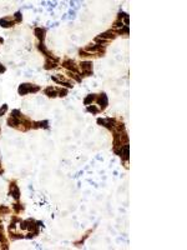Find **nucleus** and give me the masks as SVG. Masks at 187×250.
I'll list each match as a JSON object with an SVG mask.
<instances>
[{
	"instance_id": "obj_1",
	"label": "nucleus",
	"mask_w": 187,
	"mask_h": 250,
	"mask_svg": "<svg viewBox=\"0 0 187 250\" xmlns=\"http://www.w3.org/2000/svg\"><path fill=\"white\" fill-rule=\"evenodd\" d=\"M39 88L38 86H31V85H29V84H22L20 88H19V93L20 94H26L28 91H36Z\"/></svg>"
},
{
	"instance_id": "obj_2",
	"label": "nucleus",
	"mask_w": 187,
	"mask_h": 250,
	"mask_svg": "<svg viewBox=\"0 0 187 250\" xmlns=\"http://www.w3.org/2000/svg\"><path fill=\"white\" fill-rule=\"evenodd\" d=\"M81 70L86 75L91 74V63H82L81 64Z\"/></svg>"
},
{
	"instance_id": "obj_3",
	"label": "nucleus",
	"mask_w": 187,
	"mask_h": 250,
	"mask_svg": "<svg viewBox=\"0 0 187 250\" xmlns=\"http://www.w3.org/2000/svg\"><path fill=\"white\" fill-rule=\"evenodd\" d=\"M64 66L65 68H68V69H70L71 71H74V73H76L78 71V68L74 65V63L72 61H69V60H66L65 63H64Z\"/></svg>"
},
{
	"instance_id": "obj_4",
	"label": "nucleus",
	"mask_w": 187,
	"mask_h": 250,
	"mask_svg": "<svg viewBox=\"0 0 187 250\" xmlns=\"http://www.w3.org/2000/svg\"><path fill=\"white\" fill-rule=\"evenodd\" d=\"M35 34H36V36H38L41 41L44 40V38H45V35H44V34H45V30H44V29H39V28H36V29H35Z\"/></svg>"
},
{
	"instance_id": "obj_5",
	"label": "nucleus",
	"mask_w": 187,
	"mask_h": 250,
	"mask_svg": "<svg viewBox=\"0 0 187 250\" xmlns=\"http://www.w3.org/2000/svg\"><path fill=\"white\" fill-rule=\"evenodd\" d=\"M10 194L15 198V199H19V190L15 185H11V189H10Z\"/></svg>"
},
{
	"instance_id": "obj_6",
	"label": "nucleus",
	"mask_w": 187,
	"mask_h": 250,
	"mask_svg": "<svg viewBox=\"0 0 187 250\" xmlns=\"http://www.w3.org/2000/svg\"><path fill=\"white\" fill-rule=\"evenodd\" d=\"M97 101H98V104H102V108H105V106H106V104H107V99H106L105 94H101Z\"/></svg>"
},
{
	"instance_id": "obj_7",
	"label": "nucleus",
	"mask_w": 187,
	"mask_h": 250,
	"mask_svg": "<svg viewBox=\"0 0 187 250\" xmlns=\"http://www.w3.org/2000/svg\"><path fill=\"white\" fill-rule=\"evenodd\" d=\"M8 20H9V18H6V19H1V20H0V24H1L4 28H8V26L11 25V23H8Z\"/></svg>"
},
{
	"instance_id": "obj_8",
	"label": "nucleus",
	"mask_w": 187,
	"mask_h": 250,
	"mask_svg": "<svg viewBox=\"0 0 187 250\" xmlns=\"http://www.w3.org/2000/svg\"><path fill=\"white\" fill-rule=\"evenodd\" d=\"M46 94H48L49 96H55V95H56L55 90H54V89H50V88H49V89H46Z\"/></svg>"
},
{
	"instance_id": "obj_9",
	"label": "nucleus",
	"mask_w": 187,
	"mask_h": 250,
	"mask_svg": "<svg viewBox=\"0 0 187 250\" xmlns=\"http://www.w3.org/2000/svg\"><path fill=\"white\" fill-rule=\"evenodd\" d=\"M94 99H95V96H94V95H90V96H88V98L85 99V104H89V103H91Z\"/></svg>"
},
{
	"instance_id": "obj_10",
	"label": "nucleus",
	"mask_w": 187,
	"mask_h": 250,
	"mask_svg": "<svg viewBox=\"0 0 187 250\" xmlns=\"http://www.w3.org/2000/svg\"><path fill=\"white\" fill-rule=\"evenodd\" d=\"M88 110H89V111H92V113H96V111H97V109H96V108H94V106H89V108H88Z\"/></svg>"
},
{
	"instance_id": "obj_11",
	"label": "nucleus",
	"mask_w": 187,
	"mask_h": 250,
	"mask_svg": "<svg viewBox=\"0 0 187 250\" xmlns=\"http://www.w3.org/2000/svg\"><path fill=\"white\" fill-rule=\"evenodd\" d=\"M5 110H6V105H4V106H2V109L0 110V116H1L4 113H5Z\"/></svg>"
},
{
	"instance_id": "obj_12",
	"label": "nucleus",
	"mask_w": 187,
	"mask_h": 250,
	"mask_svg": "<svg viewBox=\"0 0 187 250\" xmlns=\"http://www.w3.org/2000/svg\"><path fill=\"white\" fill-rule=\"evenodd\" d=\"M4 71H5V68L1 66V64H0V73H4Z\"/></svg>"
}]
</instances>
